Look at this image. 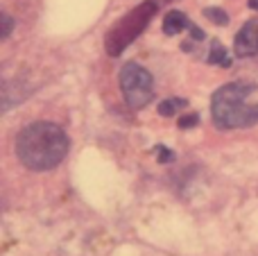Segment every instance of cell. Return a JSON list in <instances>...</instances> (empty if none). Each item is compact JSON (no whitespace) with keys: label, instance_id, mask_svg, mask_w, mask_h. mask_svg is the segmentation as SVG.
I'll list each match as a JSON object with an SVG mask.
<instances>
[{"label":"cell","instance_id":"5b68a950","mask_svg":"<svg viewBox=\"0 0 258 256\" xmlns=\"http://www.w3.org/2000/svg\"><path fill=\"white\" fill-rule=\"evenodd\" d=\"M183 30L190 32V36H192V41H195V43H202V41H204V36H206L204 30H200V27H197L183 12L172 9V12L165 14V18H163V34L174 36V34H181Z\"/></svg>","mask_w":258,"mask_h":256},{"label":"cell","instance_id":"52a82bcc","mask_svg":"<svg viewBox=\"0 0 258 256\" xmlns=\"http://www.w3.org/2000/svg\"><path fill=\"white\" fill-rule=\"evenodd\" d=\"M206 61L209 63H220V66H229V63H231L227 50H224V45L220 43L218 39L211 41V50H209V59H206Z\"/></svg>","mask_w":258,"mask_h":256},{"label":"cell","instance_id":"7c38bea8","mask_svg":"<svg viewBox=\"0 0 258 256\" xmlns=\"http://www.w3.org/2000/svg\"><path fill=\"white\" fill-rule=\"evenodd\" d=\"M12 27H14V18L9 16V14H3V39H9V34H12Z\"/></svg>","mask_w":258,"mask_h":256},{"label":"cell","instance_id":"277c9868","mask_svg":"<svg viewBox=\"0 0 258 256\" xmlns=\"http://www.w3.org/2000/svg\"><path fill=\"white\" fill-rule=\"evenodd\" d=\"M120 91L127 107L143 109L152 98H154V80L150 71L143 68L136 61H127L120 68Z\"/></svg>","mask_w":258,"mask_h":256},{"label":"cell","instance_id":"8992f818","mask_svg":"<svg viewBox=\"0 0 258 256\" xmlns=\"http://www.w3.org/2000/svg\"><path fill=\"white\" fill-rule=\"evenodd\" d=\"M236 57H254L258 54V21H247L233 39Z\"/></svg>","mask_w":258,"mask_h":256},{"label":"cell","instance_id":"4fadbf2b","mask_svg":"<svg viewBox=\"0 0 258 256\" xmlns=\"http://www.w3.org/2000/svg\"><path fill=\"white\" fill-rule=\"evenodd\" d=\"M249 7L254 9V12H258V0H249Z\"/></svg>","mask_w":258,"mask_h":256},{"label":"cell","instance_id":"ba28073f","mask_svg":"<svg viewBox=\"0 0 258 256\" xmlns=\"http://www.w3.org/2000/svg\"><path fill=\"white\" fill-rule=\"evenodd\" d=\"M186 107H188V102L183 98H168L159 104V113L165 116V118H170V116H174L177 111H181V109H186Z\"/></svg>","mask_w":258,"mask_h":256},{"label":"cell","instance_id":"6da1fadb","mask_svg":"<svg viewBox=\"0 0 258 256\" xmlns=\"http://www.w3.org/2000/svg\"><path fill=\"white\" fill-rule=\"evenodd\" d=\"M16 154L27 170H52L68 154V136L54 122H30L16 139Z\"/></svg>","mask_w":258,"mask_h":256},{"label":"cell","instance_id":"8fae6325","mask_svg":"<svg viewBox=\"0 0 258 256\" xmlns=\"http://www.w3.org/2000/svg\"><path fill=\"white\" fill-rule=\"evenodd\" d=\"M156 159H159L161 163H170V161H174V154L170 152L165 145H156Z\"/></svg>","mask_w":258,"mask_h":256},{"label":"cell","instance_id":"3957f363","mask_svg":"<svg viewBox=\"0 0 258 256\" xmlns=\"http://www.w3.org/2000/svg\"><path fill=\"white\" fill-rule=\"evenodd\" d=\"M156 12H159V5H156L154 0H145V3L136 5L129 14H125V16L107 32L104 48H107L109 57H120L122 50H125L127 45H132L134 41L141 36L143 30H147V25H150V21L154 18Z\"/></svg>","mask_w":258,"mask_h":256},{"label":"cell","instance_id":"30bf717a","mask_svg":"<svg viewBox=\"0 0 258 256\" xmlns=\"http://www.w3.org/2000/svg\"><path fill=\"white\" fill-rule=\"evenodd\" d=\"M195 125H200V116H197V113H186V116L179 118V127H181V130H190V127H195Z\"/></svg>","mask_w":258,"mask_h":256},{"label":"cell","instance_id":"7a4b0ae2","mask_svg":"<svg viewBox=\"0 0 258 256\" xmlns=\"http://www.w3.org/2000/svg\"><path fill=\"white\" fill-rule=\"evenodd\" d=\"M258 86L251 82H229L211 98V116L218 130H240L258 122V102L254 100Z\"/></svg>","mask_w":258,"mask_h":256},{"label":"cell","instance_id":"9c48e42d","mask_svg":"<svg viewBox=\"0 0 258 256\" xmlns=\"http://www.w3.org/2000/svg\"><path fill=\"white\" fill-rule=\"evenodd\" d=\"M204 16L211 18L213 23H218V25H227V23H229V14L224 12V9H220V7H206L204 9Z\"/></svg>","mask_w":258,"mask_h":256}]
</instances>
